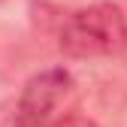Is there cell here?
<instances>
[{"label": "cell", "mask_w": 127, "mask_h": 127, "mask_svg": "<svg viewBox=\"0 0 127 127\" xmlns=\"http://www.w3.org/2000/svg\"><path fill=\"white\" fill-rule=\"evenodd\" d=\"M73 100H76L73 76L61 67L42 70L0 112V127H61L73 115L70 112Z\"/></svg>", "instance_id": "cell-2"}, {"label": "cell", "mask_w": 127, "mask_h": 127, "mask_svg": "<svg viewBox=\"0 0 127 127\" xmlns=\"http://www.w3.org/2000/svg\"><path fill=\"white\" fill-rule=\"evenodd\" d=\"M61 127H97V124H94L91 118H85V115H70Z\"/></svg>", "instance_id": "cell-3"}, {"label": "cell", "mask_w": 127, "mask_h": 127, "mask_svg": "<svg viewBox=\"0 0 127 127\" xmlns=\"http://www.w3.org/2000/svg\"><path fill=\"white\" fill-rule=\"evenodd\" d=\"M58 45L64 55L97 61V58H118L127 49V18L115 3H91L67 15L61 24Z\"/></svg>", "instance_id": "cell-1"}]
</instances>
